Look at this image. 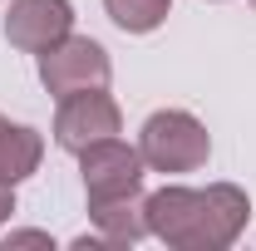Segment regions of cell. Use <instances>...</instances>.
<instances>
[{"mask_svg":"<svg viewBox=\"0 0 256 251\" xmlns=\"http://www.w3.org/2000/svg\"><path fill=\"white\" fill-rule=\"evenodd\" d=\"M124 133V114H118V104L114 94H104V89H79V94H64L60 98V114H54V143H60L64 153H84V148H94L104 138H118Z\"/></svg>","mask_w":256,"mask_h":251,"instance_id":"277c9868","label":"cell"},{"mask_svg":"<svg viewBox=\"0 0 256 251\" xmlns=\"http://www.w3.org/2000/svg\"><path fill=\"white\" fill-rule=\"evenodd\" d=\"M5 124H10V118H0V128H5Z\"/></svg>","mask_w":256,"mask_h":251,"instance_id":"7c38bea8","label":"cell"},{"mask_svg":"<svg viewBox=\"0 0 256 251\" xmlns=\"http://www.w3.org/2000/svg\"><path fill=\"white\" fill-rule=\"evenodd\" d=\"M34 60H40V84L54 98L79 94V89H108V79H114L108 50L89 34H64L60 44H50Z\"/></svg>","mask_w":256,"mask_h":251,"instance_id":"3957f363","label":"cell"},{"mask_svg":"<svg viewBox=\"0 0 256 251\" xmlns=\"http://www.w3.org/2000/svg\"><path fill=\"white\" fill-rule=\"evenodd\" d=\"M252 222V197L236 182L182 188L168 182L148 197V236L172 251H226Z\"/></svg>","mask_w":256,"mask_h":251,"instance_id":"6da1fadb","label":"cell"},{"mask_svg":"<svg viewBox=\"0 0 256 251\" xmlns=\"http://www.w3.org/2000/svg\"><path fill=\"white\" fill-rule=\"evenodd\" d=\"M252 5H256V0H252Z\"/></svg>","mask_w":256,"mask_h":251,"instance_id":"4fadbf2b","label":"cell"},{"mask_svg":"<svg viewBox=\"0 0 256 251\" xmlns=\"http://www.w3.org/2000/svg\"><path fill=\"white\" fill-rule=\"evenodd\" d=\"M10 212H15V188H10V182H0V226L10 222Z\"/></svg>","mask_w":256,"mask_h":251,"instance_id":"8fae6325","label":"cell"},{"mask_svg":"<svg viewBox=\"0 0 256 251\" xmlns=\"http://www.w3.org/2000/svg\"><path fill=\"white\" fill-rule=\"evenodd\" d=\"M40 158H44V138L30 124H5L0 128V182L20 188L25 178L40 172Z\"/></svg>","mask_w":256,"mask_h":251,"instance_id":"ba28073f","label":"cell"},{"mask_svg":"<svg viewBox=\"0 0 256 251\" xmlns=\"http://www.w3.org/2000/svg\"><path fill=\"white\" fill-rule=\"evenodd\" d=\"M138 153L148 162V172H197L212 158V133L207 124L188 108H158L148 114V124L138 133Z\"/></svg>","mask_w":256,"mask_h":251,"instance_id":"7a4b0ae2","label":"cell"},{"mask_svg":"<svg viewBox=\"0 0 256 251\" xmlns=\"http://www.w3.org/2000/svg\"><path fill=\"white\" fill-rule=\"evenodd\" d=\"M143 172H148L143 153L128 148L124 138H104V143H94V148L79 153V178H84V197L89 202L143 192Z\"/></svg>","mask_w":256,"mask_h":251,"instance_id":"5b68a950","label":"cell"},{"mask_svg":"<svg viewBox=\"0 0 256 251\" xmlns=\"http://www.w3.org/2000/svg\"><path fill=\"white\" fill-rule=\"evenodd\" d=\"M104 10L124 34H153L172 15V0H104Z\"/></svg>","mask_w":256,"mask_h":251,"instance_id":"9c48e42d","label":"cell"},{"mask_svg":"<svg viewBox=\"0 0 256 251\" xmlns=\"http://www.w3.org/2000/svg\"><path fill=\"white\" fill-rule=\"evenodd\" d=\"M89 222L98 226L104 246H138L148 236V197L143 192H124V197L89 202Z\"/></svg>","mask_w":256,"mask_h":251,"instance_id":"52a82bcc","label":"cell"},{"mask_svg":"<svg viewBox=\"0 0 256 251\" xmlns=\"http://www.w3.org/2000/svg\"><path fill=\"white\" fill-rule=\"evenodd\" d=\"M64 34H74V5L69 0H10L5 10V40L25 54H44L50 44H60Z\"/></svg>","mask_w":256,"mask_h":251,"instance_id":"8992f818","label":"cell"},{"mask_svg":"<svg viewBox=\"0 0 256 251\" xmlns=\"http://www.w3.org/2000/svg\"><path fill=\"white\" fill-rule=\"evenodd\" d=\"M0 246H5V251H15V246H44V251H54V236H50V232H10Z\"/></svg>","mask_w":256,"mask_h":251,"instance_id":"30bf717a","label":"cell"}]
</instances>
